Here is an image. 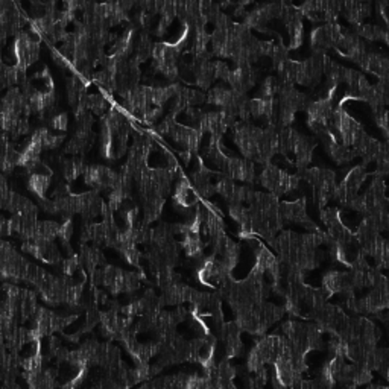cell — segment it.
<instances>
[{"mask_svg":"<svg viewBox=\"0 0 389 389\" xmlns=\"http://www.w3.org/2000/svg\"><path fill=\"white\" fill-rule=\"evenodd\" d=\"M48 186H49V177L32 175L29 181V187L32 189V192H35L38 197H43V194H45Z\"/></svg>","mask_w":389,"mask_h":389,"instance_id":"cell-2","label":"cell"},{"mask_svg":"<svg viewBox=\"0 0 389 389\" xmlns=\"http://www.w3.org/2000/svg\"><path fill=\"white\" fill-rule=\"evenodd\" d=\"M177 202L186 209L193 207V205L198 202L197 192L189 186V182L185 178H181V182L177 189Z\"/></svg>","mask_w":389,"mask_h":389,"instance_id":"cell-1","label":"cell"},{"mask_svg":"<svg viewBox=\"0 0 389 389\" xmlns=\"http://www.w3.org/2000/svg\"><path fill=\"white\" fill-rule=\"evenodd\" d=\"M216 190H218V192H221L222 194H224V197H226V198H229V199H231L233 198V194H234V190H236V187H234V185H233V182L230 181V180H221L219 182H218V186H216Z\"/></svg>","mask_w":389,"mask_h":389,"instance_id":"cell-3","label":"cell"},{"mask_svg":"<svg viewBox=\"0 0 389 389\" xmlns=\"http://www.w3.org/2000/svg\"><path fill=\"white\" fill-rule=\"evenodd\" d=\"M52 122H53L52 124L53 128L60 129V131H64V129L67 128V116L66 114H60V116H57L55 119H53Z\"/></svg>","mask_w":389,"mask_h":389,"instance_id":"cell-5","label":"cell"},{"mask_svg":"<svg viewBox=\"0 0 389 389\" xmlns=\"http://www.w3.org/2000/svg\"><path fill=\"white\" fill-rule=\"evenodd\" d=\"M214 75H216V77H219V78L225 80V81H229L231 72H230L229 67H226V64H224V62H216V64H214Z\"/></svg>","mask_w":389,"mask_h":389,"instance_id":"cell-4","label":"cell"},{"mask_svg":"<svg viewBox=\"0 0 389 389\" xmlns=\"http://www.w3.org/2000/svg\"><path fill=\"white\" fill-rule=\"evenodd\" d=\"M60 236L62 237V241H69V237L72 236V224L70 222H66L60 226Z\"/></svg>","mask_w":389,"mask_h":389,"instance_id":"cell-6","label":"cell"}]
</instances>
